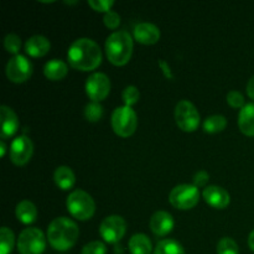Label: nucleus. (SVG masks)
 I'll use <instances>...</instances> for the list:
<instances>
[{
  "instance_id": "obj_14",
  "label": "nucleus",
  "mask_w": 254,
  "mask_h": 254,
  "mask_svg": "<svg viewBox=\"0 0 254 254\" xmlns=\"http://www.w3.org/2000/svg\"><path fill=\"white\" fill-rule=\"evenodd\" d=\"M202 196L211 207L217 208V210H223V208L230 205V193L223 188H220V186H207L203 190Z\"/></svg>"
},
{
  "instance_id": "obj_30",
  "label": "nucleus",
  "mask_w": 254,
  "mask_h": 254,
  "mask_svg": "<svg viewBox=\"0 0 254 254\" xmlns=\"http://www.w3.org/2000/svg\"><path fill=\"white\" fill-rule=\"evenodd\" d=\"M82 254H107V247L103 242L93 241L82 248Z\"/></svg>"
},
{
  "instance_id": "obj_8",
  "label": "nucleus",
  "mask_w": 254,
  "mask_h": 254,
  "mask_svg": "<svg viewBox=\"0 0 254 254\" xmlns=\"http://www.w3.org/2000/svg\"><path fill=\"white\" fill-rule=\"evenodd\" d=\"M175 121L184 131H195L200 124V113L191 102L183 99L175 107Z\"/></svg>"
},
{
  "instance_id": "obj_18",
  "label": "nucleus",
  "mask_w": 254,
  "mask_h": 254,
  "mask_svg": "<svg viewBox=\"0 0 254 254\" xmlns=\"http://www.w3.org/2000/svg\"><path fill=\"white\" fill-rule=\"evenodd\" d=\"M238 127L247 136H254V103H248L240 111Z\"/></svg>"
},
{
  "instance_id": "obj_19",
  "label": "nucleus",
  "mask_w": 254,
  "mask_h": 254,
  "mask_svg": "<svg viewBox=\"0 0 254 254\" xmlns=\"http://www.w3.org/2000/svg\"><path fill=\"white\" fill-rule=\"evenodd\" d=\"M67 72H68V67H67L66 62L57 59L49 61L44 67L45 76L51 81H60V79L64 78Z\"/></svg>"
},
{
  "instance_id": "obj_28",
  "label": "nucleus",
  "mask_w": 254,
  "mask_h": 254,
  "mask_svg": "<svg viewBox=\"0 0 254 254\" xmlns=\"http://www.w3.org/2000/svg\"><path fill=\"white\" fill-rule=\"evenodd\" d=\"M4 46L7 52L16 56L21 47V39L16 34H7L4 39Z\"/></svg>"
},
{
  "instance_id": "obj_27",
  "label": "nucleus",
  "mask_w": 254,
  "mask_h": 254,
  "mask_svg": "<svg viewBox=\"0 0 254 254\" xmlns=\"http://www.w3.org/2000/svg\"><path fill=\"white\" fill-rule=\"evenodd\" d=\"M217 254H240L238 245L232 238H222L217 245Z\"/></svg>"
},
{
  "instance_id": "obj_12",
  "label": "nucleus",
  "mask_w": 254,
  "mask_h": 254,
  "mask_svg": "<svg viewBox=\"0 0 254 254\" xmlns=\"http://www.w3.org/2000/svg\"><path fill=\"white\" fill-rule=\"evenodd\" d=\"M34 153V144L26 135H20L12 140L10 146V160L17 166L29 163Z\"/></svg>"
},
{
  "instance_id": "obj_33",
  "label": "nucleus",
  "mask_w": 254,
  "mask_h": 254,
  "mask_svg": "<svg viewBox=\"0 0 254 254\" xmlns=\"http://www.w3.org/2000/svg\"><path fill=\"white\" fill-rule=\"evenodd\" d=\"M103 21L107 27H109L112 30H116L119 26V24H121V16H119V14L117 11L111 10V11L104 14Z\"/></svg>"
},
{
  "instance_id": "obj_29",
  "label": "nucleus",
  "mask_w": 254,
  "mask_h": 254,
  "mask_svg": "<svg viewBox=\"0 0 254 254\" xmlns=\"http://www.w3.org/2000/svg\"><path fill=\"white\" fill-rule=\"evenodd\" d=\"M122 97H123V101L126 103V106L131 107L139 101L140 93H139V89L135 86H127L124 88L123 93H122Z\"/></svg>"
},
{
  "instance_id": "obj_23",
  "label": "nucleus",
  "mask_w": 254,
  "mask_h": 254,
  "mask_svg": "<svg viewBox=\"0 0 254 254\" xmlns=\"http://www.w3.org/2000/svg\"><path fill=\"white\" fill-rule=\"evenodd\" d=\"M154 254H186L183 246L175 240H163L156 245Z\"/></svg>"
},
{
  "instance_id": "obj_5",
  "label": "nucleus",
  "mask_w": 254,
  "mask_h": 254,
  "mask_svg": "<svg viewBox=\"0 0 254 254\" xmlns=\"http://www.w3.org/2000/svg\"><path fill=\"white\" fill-rule=\"evenodd\" d=\"M112 127L116 134L122 138L133 135L138 127V117L131 107H118L112 114Z\"/></svg>"
},
{
  "instance_id": "obj_15",
  "label": "nucleus",
  "mask_w": 254,
  "mask_h": 254,
  "mask_svg": "<svg viewBox=\"0 0 254 254\" xmlns=\"http://www.w3.org/2000/svg\"><path fill=\"white\" fill-rule=\"evenodd\" d=\"M0 117H1L0 135H1V140H5V139L10 138V136H12L17 131L19 118H17L16 113L7 106L0 107Z\"/></svg>"
},
{
  "instance_id": "obj_24",
  "label": "nucleus",
  "mask_w": 254,
  "mask_h": 254,
  "mask_svg": "<svg viewBox=\"0 0 254 254\" xmlns=\"http://www.w3.org/2000/svg\"><path fill=\"white\" fill-rule=\"evenodd\" d=\"M226 126H227V119L221 114H216L206 118V121L203 122V130L210 134L220 133L226 128Z\"/></svg>"
},
{
  "instance_id": "obj_32",
  "label": "nucleus",
  "mask_w": 254,
  "mask_h": 254,
  "mask_svg": "<svg viewBox=\"0 0 254 254\" xmlns=\"http://www.w3.org/2000/svg\"><path fill=\"white\" fill-rule=\"evenodd\" d=\"M88 5L96 11H111V7L114 5L113 0H88Z\"/></svg>"
},
{
  "instance_id": "obj_7",
  "label": "nucleus",
  "mask_w": 254,
  "mask_h": 254,
  "mask_svg": "<svg viewBox=\"0 0 254 254\" xmlns=\"http://www.w3.org/2000/svg\"><path fill=\"white\" fill-rule=\"evenodd\" d=\"M200 200V191L195 185L183 184L171 190L169 201L171 205L179 210H190L195 207Z\"/></svg>"
},
{
  "instance_id": "obj_3",
  "label": "nucleus",
  "mask_w": 254,
  "mask_h": 254,
  "mask_svg": "<svg viewBox=\"0 0 254 254\" xmlns=\"http://www.w3.org/2000/svg\"><path fill=\"white\" fill-rule=\"evenodd\" d=\"M106 54L109 61L116 66L128 64L133 54V39L124 30L114 31L107 37Z\"/></svg>"
},
{
  "instance_id": "obj_25",
  "label": "nucleus",
  "mask_w": 254,
  "mask_h": 254,
  "mask_svg": "<svg viewBox=\"0 0 254 254\" xmlns=\"http://www.w3.org/2000/svg\"><path fill=\"white\" fill-rule=\"evenodd\" d=\"M15 245V237L11 230L1 227L0 230V254H10Z\"/></svg>"
},
{
  "instance_id": "obj_6",
  "label": "nucleus",
  "mask_w": 254,
  "mask_h": 254,
  "mask_svg": "<svg viewBox=\"0 0 254 254\" xmlns=\"http://www.w3.org/2000/svg\"><path fill=\"white\" fill-rule=\"evenodd\" d=\"M46 248V238L39 228H25L17 238L20 254H42Z\"/></svg>"
},
{
  "instance_id": "obj_1",
  "label": "nucleus",
  "mask_w": 254,
  "mask_h": 254,
  "mask_svg": "<svg viewBox=\"0 0 254 254\" xmlns=\"http://www.w3.org/2000/svg\"><path fill=\"white\" fill-rule=\"evenodd\" d=\"M67 59L73 68L79 71L96 69L102 62V51L93 40L82 37L72 42L67 52Z\"/></svg>"
},
{
  "instance_id": "obj_10",
  "label": "nucleus",
  "mask_w": 254,
  "mask_h": 254,
  "mask_svg": "<svg viewBox=\"0 0 254 254\" xmlns=\"http://www.w3.org/2000/svg\"><path fill=\"white\" fill-rule=\"evenodd\" d=\"M6 77L14 83H22L32 74V64L22 55H16L6 64Z\"/></svg>"
},
{
  "instance_id": "obj_17",
  "label": "nucleus",
  "mask_w": 254,
  "mask_h": 254,
  "mask_svg": "<svg viewBox=\"0 0 254 254\" xmlns=\"http://www.w3.org/2000/svg\"><path fill=\"white\" fill-rule=\"evenodd\" d=\"M51 49L49 39L42 35H35L31 36L25 44V51L27 55L32 57H42L47 54Z\"/></svg>"
},
{
  "instance_id": "obj_9",
  "label": "nucleus",
  "mask_w": 254,
  "mask_h": 254,
  "mask_svg": "<svg viewBox=\"0 0 254 254\" xmlns=\"http://www.w3.org/2000/svg\"><path fill=\"white\" fill-rule=\"evenodd\" d=\"M127 231V223L121 216H108L102 221L99 226V233L107 243H117L124 237Z\"/></svg>"
},
{
  "instance_id": "obj_38",
  "label": "nucleus",
  "mask_w": 254,
  "mask_h": 254,
  "mask_svg": "<svg viewBox=\"0 0 254 254\" xmlns=\"http://www.w3.org/2000/svg\"><path fill=\"white\" fill-rule=\"evenodd\" d=\"M5 150H6V146H5V141L0 140V155L4 156L5 155Z\"/></svg>"
},
{
  "instance_id": "obj_11",
  "label": "nucleus",
  "mask_w": 254,
  "mask_h": 254,
  "mask_svg": "<svg viewBox=\"0 0 254 254\" xmlns=\"http://www.w3.org/2000/svg\"><path fill=\"white\" fill-rule=\"evenodd\" d=\"M111 91V81L102 72H96L87 78L86 93L92 102H101L107 98Z\"/></svg>"
},
{
  "instance_id": "obj_37",
  "label": "nucleus",
  "mask_w": 254,
  "mask_h": 254,
  "mask_svg": "<svg viewBox=\"0 0 254 254\" xmlns=\"http://www.w3.org/2000/svg\"><path fill=\"white\" fill-rule=\"evenodd\" d=\"M248 245H250V248L254 252V230L251 232L250 238H248Z\"/></svg>"
},
{
  "instance_id": "obj_2",
  "label": "nucleus",
  "mask_w": 254,
  "mask_h": 254,
  "mask_svg": "<svg viewBox=\"0 0 254 254\" xmlns=\"http://www.w3.org/2000/svg\"><path fill=\"white\" fill-rule=\"evenodd\" d=\"M79 230L74 221L67 217H57L47 228V240L52 248L61 252L71 250L78 240Z\"/></svg>"
},
{
  "instance_id": "obj_34",
  "label": "nucleus",
  "mask_w": 254,
  "mask_h": 254,
  "mask_svg": "<svg viewBox=\"0 0 254 254\" xmlns=\"http://www.w3.org/2000/svg\"><path fill=\"white\" fill-rule=\"evenodd\" d=\"M208 179H210V175H208L206 171H198V173H196L195 176H193V185L197 189L201 188V186H205L206 184H207Z\"/></svg>"
},
{
  "instance_id": "obj_22",
  "label": "nucleus",
  "mask_w": 254,
  "mask_h": 254,
  "mask_svg": "<svg viewBox=\"0 0 254 254\" xmlns=\"http://www.w3.org/2000/svg\"><path fill=\"white\" fill-rule=\"evenodd\" d=\"M151 250V241L143 233H136L129 241V251L131 254H150Z\"/></svg>"
},
{
  "instance_id": "obj_4",
  "label": "nucleus",
  "mask_w": 254,
  "mask_h": 254,
  "mask_svg": "<svg viewBox=\"0 0 254 254\" xmlns=\"http://www.w3.org/2000/svg\"><path fill=\"white\" fill-rule=\"evenodd\" d=\"M66 206L68 212L79 221H87L93 217L96 203L89 193L83 190H74L67 197Z\"/></svg>"
},
{
  "instance_id": "obj_36",
  "label": "nucleus",
  "mask_w": 254,
  "mask_h": 254,
  "mask_svg": "<svg viewBox=\"0 0 254 254\" xmlns=\"http://www.w3.org/2000/svg\"><path fill=\"white\" fill-rule=\"evenodd\" d=\"M247 93L250 96V98H252L254 101V76L251 77V79L247 83Z\"/></svg>"
},
{
  "instance_id": "obj_16",
  "label": "nucleus",
  "mask_w": 254,
  "mask_h": 254,
  "mask_svg": "<svg viewBox=\"0 0 254 254\" xmlns=\"http://www.w3.org/2000/svg\"><path fill=\"white\" fill-rule=\"evenodd\" d=\"M134 39L143 45H154L160 39V30L151 22H140L134 27Z\"/></svg>"
},
{
  "instance_id": "obj_21",
  "label": "nucleus",
  "mask_w": 254,
  "mask_h": 254,
  "mask_svg": "<svg viewBox=\"0 0 254 254\" xmlns=\"http://www.w3.org/2000/svg\"><path fill=\"white\" fill-rule=\"evenodd\" d=\"M15 213H16L17 220L24 223V225H30V223L35 222L37 218L36 206L27 200H24L17 203Z\"/></svg>"
},
{
  "instance_id": "obj_13",
  "label": "nucleus",
  "mask_w": 254,
  "mask_h": 254,
  "mask_svg": "<svg viewBox=\"0 0 254 254\" xmlns=\"http://www.w3.org/2000/svg\"><path fill=\"white\" fill-rule=\"evenodd\" d=\"M174 225H175V222H174L173 216L166 211L155 212L151 216L150 222H149L151 232L158 237H164V236L169 235L173 231Z\"/></svg>"
},
{
  "instance_id": "obj_31",
  "label": "nucleus",
  "mask_w": 254,
  "mask_h": 254,
  "mask_svg": "<svg viewBox=\"0 0 254 254\" xmlns=\"http://www.w3.org/2000/svg\"><path fill=\"white\" fill-rule=\"evenodd\" d=\"M227 103L230 104L232 108H241L246 106L245 104V97L241 92L238 91H231L227 94Z\"/></svg>"
},
{
  "instance_id": "obj_26",
  "label": "nucleus",
  "mask_w": 254,
  "mask_h": 254,
  "mask_svg": "<svg viewBox=\"0 0 254 254\" xmlns=\"http://www.w3.org/2000/svg\"><path fill=\"white\" fill-rule=\"evenodd\" d=\"M104 109L101 103L98 102H91L84 107V118L91 123H96V122L101 121L103 117Z\"/></svg>"
},
{
  "instance_id": "obj_35",
  "label": "nucleus",
  "mask_w": 254,
  "mask_h": 254,
  "mask_svg": "<svg viewBox=\"0 0 254 254\" xmlns=\"http://www.w3.org/2000/svg\"><path fill=\"white\" fill-rule=\"evenodd\" d=\"M159 66L161 67V69H163L164 76H165L166 78H169V79H173L174 78V74H173V72H171L170 66H169L168 62L164 61V60H159Z\"/></svg>"
},
{
  "instance_id": "obj_20",
  "label": "nucleus",
  "mask_w": 254,
  "mask_h": 254,
  "mask_svg": "<svg viewBox=\"0 0 254 254\" xmlns=\"http://www.w3.org/2000/svg\"><path fill=\"white\" fill-rule=\"evenodd\" d=\"M54 180L61 190H69L76 183V176L68 166H59L54 174Z\"/></svg>"
}]
</instances>
